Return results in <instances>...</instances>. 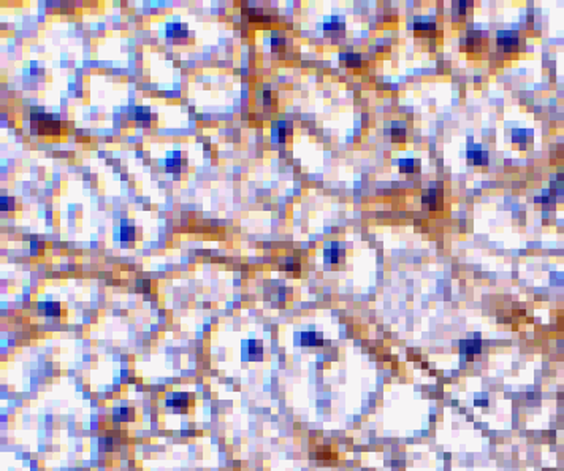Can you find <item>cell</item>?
I'll use <instances>...</instances> for the list:
<instances>
[{
    "label": "cell",
    "instance_id": "cell-15",
    "mask_svg": "<svg viewBox=\"0 0 564 471\" xmlns=\"http://www.w3.org/2000/svg\"><path fill=\"white\" fill-rule=\"evenodd\" d=\"M41 308L45 311V316H48V317H61L62 311H64L62 305L57 303V302H45L41 305Z\"/></svg>",
    "mask_w": 564,
    "mask_h": 471
},
{
    "label": "cell",
    "instance_id": "cell-8",
    "mask_svg": "<svg viewBox=\"0 0 564 471\" xmlns=\"http://www.w3.org/2000/svg\"><path fill=\"white\" fill-rule=\"evenodd\" d=\"M422 203H423V206H426L431 211L438 209L442 205V192H441V189H436V187H433V189L425 191V194L422 195Z\"/></svg>",
    "mask_w": 564,
    "mask_h": 471
},
{
    "label": "cell",
    "instance_id": "cell-22",
    "mask_svg": "<svg viewBox=\"0 0 564 471\" xmlns=\"http://www.w3.org/2000/svg\"><path fill=\"white\" fill-rule=\"evenodd\" d=\"M398 165H400V172L401 173H412L414 170H415V160H412V159H401V160H398Z\"/></svg>",
    "mask_w": 564,
    "mask_h": 471
},
{
    "label": "cell",
    "instance_id": "cell-10",
    "mask_svg": "<svg viewBox=\"0 0 564 471\" xmlns=\"http://www.w3.org/2000/svg\"><path fill=\"white\" fill-rule=\"evenodd\" d=\"M135 417H137L135 408L121 406V408L113 409V420L114 422H132V420H135Z\"/></svg>",
    "mask_w": 564,
    "mask_h": 471
},
{
    "label": "cell",
    "instance_id": "cell-2",
    "mask_svg": "<svg viewBox=\"0 0 564 471\" xmlns=\"http://www.w3.org/2000/svg\"><path fill=\"white\" fill-rule=\"evenodd\" d=\"M309 457L317 460L320 465H333L338 462V447L333 444H313L309 449Z\"/></svg>",
    "mask_w": 564,
    "mask_h": 471
},
{
    "label": "cell",
    "instance_id": "cell-24",
    "mask_svg": "<svg viewBox=\"0 0 564 471\" xmlns=\"http://www.w3.org/2000/svg\"><path fill=\"white\" fill-rule=\"evenodd\" d=\"M282 270H285V272H299V264L295 262L293 259H287L285 264H282Z\"/></svg>",
    "mask_w": 564,
    "mask_h": 471
},
{
    "label": "cell",
    "instance_id": "cell-12",
    "mask_svg": "<svg viewBox=\"0 0 564 471\" xmlns=\"http://www.w3.org/2000/svg\"><path fill=\"white\" fill-rule=\"evenodd\" d=\"M186 160L183 159V154L181 152H173V154L165 160V165H166V172L168 173H175L178 175L179 172L183 170Z\"/></svg>",
    "mask_w": 564,
    "mask_h": 471
},
{
    "label": "cell",
    "instance_id": "cell-3",
    "mask_svg": "<svg viewBox=\"0 0 564 471\" xmlns=\"http://www.w3.org/2000/svg\"><path fill=\"white\" fill-rule=\"evenodd\" d=\"M166 406L179 414H192L195 408L194 394H170L166 398Z\"/></svg>",
    "mask_w": 564,
    "mask_h": 471
},
{
    "label": "cell",
    "instance_id": "cell-17",
    "mask_svg": "<svg viewBox=\"0 0 564 471\" xmlns=\"http://www.w3.org/2000/svg\"><path fill=\"white\" fill-rule=\"evenodd\" d=\"M436 26H435V22L431 21V19H428V18H417L415 19V24H414V29H415V32L418 33L420 30H423L425 33L426 32H429V30H433Z\"/></svg>",
    "mask_w": 564,
    "mask_h": 471
},
{
    "label": "cell",
    "instance_id": "cell-14",
    "mask_svg": "<svg viewBox=\"0 0 564 471\" xmlns=\"http://www.w3.org/2000/svg\"><path fill=\"white\" fill-rule=\"evenodd\" d=\"M166 35L170 38H175V40H179V38H184L189 35V30H187V26L186 24H179V22H173V24H168L166 27Z\"/></svg>",
    "mask_w": 564,
    "mask_h": 471
},
{
    "label": "cell",
    "instance_id": "cell-9",
    "mask_svg": "<svg viewBox=\"0 0 564 471\" xmlns=\"http://www.w3.org/2000/svg\"><path fill=\"white\" fill-rule=\"evenodd\" d=\"M467 159L472 165H487L488 163V152L484 151L481 146H471L467 149Z\"/></svg>",
    "mask_w": 564,
    "mask_h": 471
},
{
    "label": "cell",
    "instance_id": "cell-19",
    "mask_svg": "<svg viewBox=\"0 0 564 471\" xmlns=\"http://www.w3.org/2000/svg\"><path fill=\"white\" fill-rule=\"evenodd\" d=\"M342 59L345 61V65L347 67H351V68H355V67H360L362 65V56L360 54H357V53H349V54H345V56H342Z\"/></svg>",
    "mask_w": 564,
    "mask_h": 471
},
{
    "label": "cell",
    "instance_id": "cell-18",
    "mask_svg": "<svg viewBox=\"0 0 564 471\" xmlns=\"http://www.w3.org/2000/svg\"><path fill=\"white\" fill-rule=\"evenodd\" d=\"M119 240L121 241H134L135 240V227L121 226V229H119Z\"/></svg>",
    "mask_w": 564,
    "mask_h": 471
},
{
    "label": "cell",
    "instance_id": "cell-11",
    "mask_svg": "<svg viewBox=\"0 0 564 471\" xmlns=\"http://www.w3.org/2000/svg\"><path fill=\"white\" fill-rule=\"evenodd\" d=\"M406 134H407V125H406L404 121H393L392 122L390 137H392L393 143H403V141L406 140Z\"/></svg>",
    "mask_w": 564,
    "mask_h": 471
},
{
    "label": "cell",
    "instance_id": "cell-7",
    "mask_svg": "<svg viewBox=\"0 0 564 471\" xmlns=\"http://www.w3.org/2000/svg\"><path fill=\"white\" fill-rule=\"evenodd\" d=\"M244 356L246 359L257 362L263 357V345L258 339H247L244 341Z\"/></svg>",
    "mask_w": 564,
    "mask_h": 471
},
{
    "label": "cell",
    "instance_id": "cell-6",
    "mask_svg": "<svg viewBox=\"0 0 564 471\" xmlns=\"http://www.w3.org/2000/svg\"><path fill=\"white\" fill-rule=\"evenodd\" d=\"M271 137L274 141H278V143H285V141L292 137V124L287 121L276 122L271 131Z\"/></svg>",
    "mask_w": 564,
    "mask_h": 471
},
{
    "label": "cell",
    "instance_id": "cell-5",
    "mask_svg": "<svg viewBox=\"0 0 564 471\" xmlns=\"http://www.w3.org/2000/svg\"><path fill=\"white\" fill-rule=\"evenodd\" d=\"M482 348H484V341L481 338L464 339L460 343V354L467 357V359H472V357L481 354Z\"/></svg>",
    "mask_w": 564,
    "mask_h": 471
},
{
    "label": "cell",
    "instance_id": "cell-20",
    "mask_svg": "<svg viewBox=\"0 0 564 471\" xmlns=\"http://www.w3.org/2000/svg\"><path fill=\"white\" fill-rule=\"evenodd\" d=\"M134 117H135V121H138V122H149L151 121V111L146 107H138V108H135Z\"/></svg>",
    "mask_w": 564,
    "mask_h": 471
},
{
    "label": "cell",
    "instance_id": "cell-13",
    "mask_svg": "<svg viewBox=\"0 0 564 471\" xmlns=\"http://www.w3.org/2000/svg\"><path fill=\"white\" fill-rule=\"evenodd\" d=\"M342 255H344V251L339 248L338 243H333V244L330 246V248H327L325 252H323V259H325V264H328V265H336V264H339V261L342 259Z\"/></svg>",
    "mask_w": 564,
    "mask_h": 471
},
{
    "label": "cell",
    "instance_id": "cell-4",
    "mask_svg": "<svg viewBox=\"0 0 564 471\" xmlns=\"http://www.w3.org/2000/svg\"><path fill=\"white\" fill-rule=\"evenodd\" d=\"M496 43H498V50L504 54L517 53L518 45H520V35L518 32H513V30H499L496 33Z\"/></svg>",
    "mask_w": 564,
    "mask_h": 471
},
{
    "label": "cell",
    "instance_id": "cell-1",
    "mask_svg": "<svg viewBox=\"0 0 564 471\" xmlns=\"http://www.w3.org/2000/svg\"><path fill=\"white\" fill-rule=\"evenodd\" d=\"M30 125L32 132L38 135L40 138L46 141H56L61 140L64 135V127L61 121L56 119L53 114H48L43 111H33L30 116Z\"/></svg>",
    "mask_w": 564,
    "mask_h": 471
},
{
    "label": "cell",
    "instance_id": "cell-25",
    "mask_svg": "<svg viewBox=\"0 0 564 471\" xmlns=\"http://www.w3.org/2000/svg\"><path fill=\"white\" fill-rule=\"evenodd\" d=\"M0 202H2V209L5 211V209H15V200L13 198H10V197H2V200H0Z\"/></svg>",
    "mask_w": 564,
    "mask_h": 471
},
{
    "label": "cell",
    "instance_id": "cell-26",
    "mask_svg": "<svg viewBox=\"0 0 564 471\" xmlns=\"http://www.w3.org/2000/svg\"><path fill=\"white\" fill-rule=\"evenodd\" d=\"M331 21H333V24H325V30H330V29H334V30L339 29V30H342L344 29V22H339V24H338V22H336V18H333Z\"/></svg>",
    "mask_w": 564,
    "mask_h": 471
},
{
    "label": "cell",
    "instance_id": "cell-21",
    "mask_svg": "<svg viewBox=\"0 0 564 471\" xmlns=\"http://www.w3.org/2000/svg\"><path fill=\"white\" fill-rule=\"evenodd\" d=\"M526 135L530 137L531 132H526L525 129H515L512 132V140L515 143H526V141H531V138H526Z\"/></svg>",
    "mask_w": 564,
    "mask_h": 471
},
{
    "label": "cell",
    "instance_id": "cell-16",
    "mask_svg": "<svg viewBox=\"0 0 564 471\" xmlns=\"http://www.w3.org/2000/svg\"><path fill=\"white\" fill-rule=\"evenodd\" d=\"M299 341H301V346H319L320 341L316 332H301L299 335Z\"/></svg>",
    "mask_w": 564,
    "mask_h": 471
},
{
    "label": "cell",
    "instance_id": "cell-23",
    "mask_svg": "<svg viewBox=\"0 0 564 471\" xmlns=\"http://www.w3.org/2000/svg\"><path fill=\"white\" fill-rule=\"evenodd\" d=\"M558 178L559 180H555L553 183H551V192L553 194H562L564 192V176L559 175Z\"/></svg>",
    "mask_w": 564,
    "mask_h": 471
}]
</instances>
